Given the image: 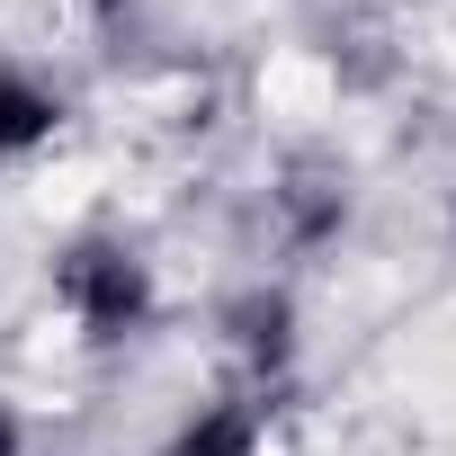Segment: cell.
<instances>
[{
  "label": "cell",
  "instance_id": "obj_1",
  "mask_svg": "<svg viewBox=\"0 0 456 456\" xmlns=\"http://www.w3.org/2000/svg\"><path fill=\"white\" fill-rule=\"evenodd\" d=\"M54 305L72 314L81 340L117 349V340H134V331L161 314V287H152V260H143L134 242H117V233H81V242L54 251Z\"/></svg>",
  "mask_w": 456,
  "mask_h": 456
},
{
  "label": "cell",
  "instance_id": "obj_2",
  "mask_svg": "<svg viewBox=\"0 0 456 456\" xmlns=\"http://www.w3.org/2000/svg\"><path fill=\"white\" fill-rule=\"evenodd\" d=\"M54 126H63V99L37 72L0 63V161H28L37 143H54Z\"/></svg>",
  "mask_w": 456,
  "mask_h": 456
},
{
  "label": "cell",
  "instance_id": "obj_3",
  "mask_svg": "<svg viewBox=\"0 0 456 456\" xmlns=\"http://www.w3.org/2000/svg\"><path fill=\"white\" fill-rule=\"evenodd\" d=\"M170 456H269V420L260 403H206L197 420H179Z\"/></svg>",
  "mask_w": 456,
  "mask_h": 456
},
{
  "label": "cell",
  "instance_id": "obj_4",
  "mask_svg": "<svg viewBox=\"0 0 456 456\" xmlns=\"http://www.w3.org/2000/svg\"><path fill=\"white\" fill-rule=\"evenodd\" d=\"M278 206H287V233H296V242H322L331 224L349 215V197H340L331 179H314V170H296V179L278 188Z\"/></svg>",
  "mask_w": 456,
  "mask_h": 456
},
{
  "label": "cell",
  "instance_id": "obj_5",
  "mask_svg": "<svg viewBox=\"0 0 456 456\" xmlns=\"http://www.w3.org/2000/svg\"><path fill=\"white\" fill-rule=\"evenodd\" d=\"M0 456H28V429H19V411L0 403Z\"/></svg>",
  "mask_w": 456,
  "mask_h": 456
}]
</instances>
